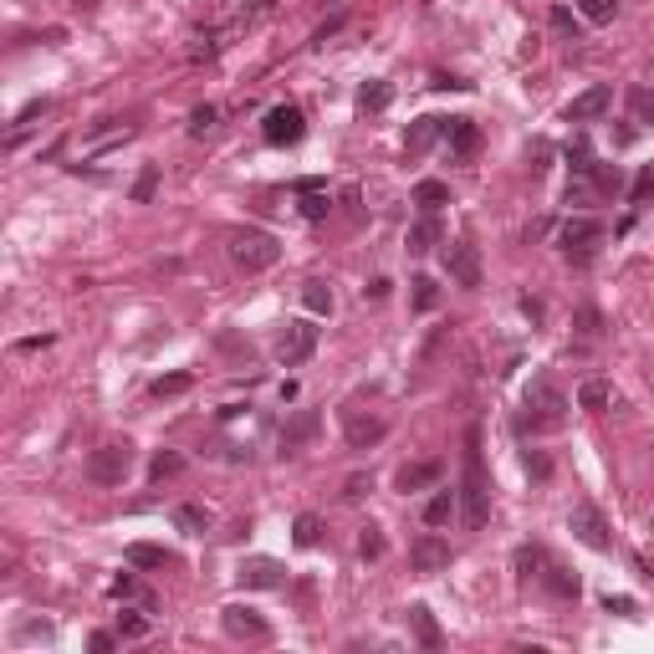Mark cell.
Masks as SVG:
<instances>
[{
    "label": "cell",
    "instance_id": "cell-1",
    "mask_svg": "<svg viewBox=\"0 0 654 654\" xmlns=\"http://www.w3.org/2000/svg\"><path fill=\"white\" fill-rule=\"evenodd\" d=\"M486 506H491V480H486V455H480V425L465 429V476H460V512L465 527H486Z\"/></svg>",
    "mask_w": 654,
    "mask_h": 654
},
{
    "label": "cell",
    "instance_id": "cell-2",
    "mask_svg": "<svg viewBox=\"0 0 654 654\" xmlns=\"http://www.w3.org/2000/svg\"><path fill=\"white\" fill-rule=\"evenodd\" d=\"M230 261L241 266V271H271V266L282 261V241L271 235V230H230Z\"/></svg>",
    "mask_w": 654,
    "mask_h": 654
},
{
    "label": "cell",
    "instance_id": "cell-3",
    "mask_svg": "<svg viewBox=\"0 0 654 654\" xmlns=\"http://www.w3.org/2000/svg\"><path fill=\"white\" fill-rule=\"evenodd\" d=\"M563 429L567 425V399L552 378H531L527 389V414H522V429Z\"/></svg>",
    "mask_w": 654,
    "mask_h": 654
},
{
    "label": "cell",
    "instance_id": "cell-4",
    "mask_svg": "<svg viewBox=\"0 0 654 654\" xmlns=\"http://www.w3.org/2000/svg\"><path fill=\"white\" fill-rule=\"evenodd\" d=\"M128 471H133V445L128 440H107L88 455V476L98 480V486H123Z\"/></svg>",
    "mask_w": 654,
    "mask_h": 654
},
{
    "label": "cell",
    "instance_id": "cell-5",
    "mask_svg": "<svg viewBox=\"0 0 654 654\" xmlns=\"http://www.w3.org/2000/svg\"><path fill=\"white\" fill-rule=\"evenodd\" d=\"M312 353H318V327H312L307 318L286 322L282 337H276V363H282V369H302Z\"/></svg>",
    "mask_w": 654,
    "mask_h": 654
},
{
    "label": "cell",
    "instance_id": "cell-6",
    "mask_svg": "<svg viewBox=\"0 0 654 654\" xmlns=\"http://www.w3.org/2000/svg\"><path fill=\"white\" fill-rule=\"evenodd\" d=\"M557 241H563V256L567 261H593V256H599V246H603V225L599 220H588V215H573V220H567L563 225V235H557Z\"/></svg>",
    "mask_w": 654,
    "mask_h": 654
},
{
    "label": "cell",
    "instance_id": "cell-7",
    "mask_svg": "<svg viewBox=\"0 0 654 654\" xmlns=\"http://www.w3.org/2000/svg\"><path fill=\"white\" fill-rule=\"evenodd\" d=\"M567 531H573L583 548H593V552H608V548H614L608 522H603V512L593 506V501H573V512H567Z\"/></svg>",
    "mask_w": 654,
    "mask_h": 654
},
{
    "label": "cell",
    "instance_id": "cell-8",
    "mask_svg": "<svg viewBox=\"0 0 654 654\" xmlns=\"http://www.w3.org/2000/svg\"><path fill=\"white\" fill-rule=\"evenodd\" d=\"M302 133H307V118H302L297 103H276L261 123V139L271 149H292V143H302Z\"/></svg>",
    "mask_w": 654,
    "mask_h": 654
},
{
    "label": "cell",
    "instance_id": "cell-9",
    "mask_svg": "<svg viewBox=\"0 0 654 654\" xmlns=\"http://www.w3.org/2000/svg\"><path fill=\"white\" fill-rule=\"evenodd\" d=\"M445 276L455 286H465V292H476L480 286V251L471 241H450L445 246Z\"/></svg>",
    "mask_w": 654,
    "mask_h": 654
},
{
    "label": "cell",
    "instance_id": "cell-10",
    "mask_svg": "<svg viewBox=\"0 0 654 654\" xmlns=\"http://www.w3.org/2000/svg\"><path fill=\"white\" fill-rule=\"evenodd\" d=\"M608 107H614V88H608V82H599V88L578 92V98L567 103V123H593V118H603Z\"/></svg>",
    "mask_w": 654,
    "mask_h": 654
},
{
    "label": "cell",
    "instance_id": "cell-11",
    "mask_svg": "<svg viewBox=\"0 0 654 654\" xmlns=\"http://www.w3.org/2000/svg\"><path fill=\"white\" fill-rule=\"evenodd\" d=\"M409 563H414V573H440V567H450V542L435 537V531H425V537H414Z\"/></svg>",
    "mask_w": 654,
    "mask_h": 654
},
{
    "label": "cell",
    "instance_id": "cell-12",
    "mask_svg": "<svg viewBox=\"0 0 654 654\" xmlns=\"http://www.w3.org/2000/svg\"><path fill=\"white\" fill-rule=\"evenodd\" d=\"M440 476H445L440 460H409V465L394 471V486L409 496V491H429V486H440Z\"/></svg>",
    "mask_w": 654,
    "mask_h": 654
},
{
    "label": "cell",
    "instance_id": "cell-13",
    "mask_svg": "<svg viewBox=\"0 0 654 654\" xmlns=\"http://www.w3.org/2000/svg\"><path fill=\"white\" fill-rule=\"evenodd\" d=\"M220 624H225L230 639H256V644H261V639L271 634L261 614H256V608H241V603H230L225 614H220Z\"/></svg>",
    "mask_w": 654,
    "mask_h": 654
},
{
    "label": "cell",
    "instance_id": "cell-14",
    "mask_svg": "<svg viewBox=\"0 0 654 654\" xmlns=\"http://www.w3.org/2000/svg\"><path fill=\"white\" fill-rule=\"evenodd\" d=\"M343 435H348V450H373V445L389 435V425H384L378 414H348Z\"/></svg>",
    "mask_w": 654,
    "mask_h": 654
},
{
    "label": "cell",
    "instance_id": "cell-15",
    "mask_svg": "<svg viewBox=\"0 0 654 654\" xmlns=\"http://www.w3.org/2000/svg\"><path fill=\"white\" fill-rule=\"evenodd\" d=\"M235 578H241V588H282L286 583V567L271 563V557H246Z\"/></svg>",
    "mask_w": 654,
    "mask_h": 654
},
{
    "label": "cell",
    "instance_id": "cell-16",
    "mask_svg": "<svg viewBox=\"0 0 654 654\" xmlns=\"http://www.w3.org/2000/svg\"><path fill=\"white\" fill-rule=\"evenodd\" d=\"M445 143L455 159H476L480 154V128L471 118H445Z\"/></svg>",
    "mask_w": 654,
    "mask_h": 654
},
{
    "label": "cell",
    "instance_id": "cell-17",
    "mask_svg": "<svg viewBox=\"0 0 654 654\" xmlns=\"http://www.w3.org/2000/svg\"><path fill=\"white\" fill-rule=\"evenodd\" d=\"M445 241V225H440V215H420L414 225H409V235H404V246H409V256H429V251Z\"/></svg>",
    "mask_w": 654,
    "mask_h": 654
},
{
    "label": "cell",
    "instance_id": "cell-18",
    "mask_svg": "<svg viewBox=\"0 0 654 654\" xmlns=\"http://www.w3.org/2000/svg\"><path fill=\"white\" fill-rule=\"evenodd\" d=\"M123 563L128 567H143V573H164V567H174V552L159 548V542H128Z\"/></svg>",
    "mask_w": 654,
    "mask_h": 654
},
{
    "label": "cell",
    "instance_id": "cell-19",
    "mask_svg": "<svg viewBox=\"0 0 654 654\" xmlns=\"http://www.w3.org/2000/svg\"><path fill=\"white\" fill-rule=\"evenodd\" d=\"M318 425H322V414H318V409H297V420H292V425L282 429V455H297L302 445H307L312 435H318Z\"/></svg>",
    "mask_w": 654,
    "mask_h": 654
},
{
    "label": "cell",
    "instance_id": "cell-20",
    "mask_svg": "<svg viewBox=\"0 0 654 654\" xmlns=\"http://www.w3.org/2000/svg\"><path fill=\"white\" fill-rule=\"evenodd\" d=\"M440 133H445V118H414V123H409V133H404V154H409V159H420V154H425Z\"/></svg>",
    "mask_w": 654,
    "mask_h": 654
},
{
    "label": "cell",
    "instance_id": "cell-21",
    "mask_svg": "<svg viewBox=\"0 0 654 654\" xmlns=\"http://www.w3.org/2000/svg\"><path fill=\"white\" fill-rule=\"evenodd\" d=\"M537 583L548 588L552 599H563V603H573V599H578V578H573L567 567H557V563H548V573H542Z\"/></svg>",
    "mask_w": 654,
    "mask_h": 654
},
{
    "label": "cell",
    "instance_id": "cell-22",
    "mask_svg": "<svg viewBox=\"0 0 654 654\" xmlns=\"http://www.w3.org/2000/svg\"><path fill=\"white\" fill-rule=\"evenodd\" d=\"M409 629L420 634V644H425V650H440V644H445V639H440V624H435V614H429L425 603H414V608H409Z\"/></svg>",
    "mask_w": 654,
    "mask_h": 654
},
{
    "label": "cell",
    "instance_id": "cell-23",
    "mask_svg": "<svg viewBox=\"0 0 654 654\" xmlns=\"http://www.w3.org/2000/svg\"><path fill=\"white\" fill-rule=\"evenodd\" d=\"M414 205H425L429 215H440V205H450V184H445V179H420V184H414Z\"/></svg>",
    "mask_w": 654,
    "mask_h": 654
},
{
    "label": "cell",
    "instance_id": "cell-24",
    "mask_svg": "<svg viewBox=\"0 0 654 654\" xmlns=\"http://www.w3.org/2000/svg\"><path fill=\"white\" fill-rule=\"evenodd\" d=\"M512 563H516V578H522V583H531V578H542V573H548L552 557H548L542 548H516Z\"/></svg>",
    "mask_w": 654,
    "mask_h": 654
},
{
    "label": "cell",
    "instance_id": "cell-25",
    "mask_svg": "<svg viewBox=\"0 0 654 654\" xmlns=\"http://www.w3.org/2000/svg\"><path fill=\"white\" fill-rule=\"evenodd\" d=\"M174 527L190 531V537H205V531H210V512L195 506V501H184V506H174Z\"/></svg>",
    "mask_w": 654,
    "mask_h": 654
},
{
    "label": "cell",
    "instance_id": "cell-26",
    "mask_svg": "<svg viewBox=\"0 0 654 654\" xmlns=\"http://www.w3.org/2000/svg\"><path fill=\"white\" fill-rule=\"evenodd\" d=\"M455 506H460V496L440 486V491H435V496L425 501V522H429V527H445V522L455 516Z\"/></svg>",
    "mask_w": 654,
    "mask_h": 654
},
{
    "label": "cell",
    "instance_id": "cell-27",
    "mask_svg": "<svg viewBox=\"0 0 654 654\" xmlns=\"http://www.w3.org/2000/svg\"><path fill=\"white\" fill-rule=\"evenodd\" d=\"M302 302H307L312 318H327V312H333V286L312 276V282H302Z\"/></svg>",
    "mask_w": 654,
    "mask_h": 654
},
{
    "label": "cell",
    "instance_id": "cell-28",
    "mask_svg": "<svg viewBox=\"0 0 654 654\" xmlns=\"http://www.w3.org/2000/svg\"><path fill=\"white\" fill-rule=\"evenodd\" d=\"M389 103H394L389 82H363V88H358V107H363V113H384Z\"/></svg>",
    "mask_w": 654,
    "mask_h": 654
},
{
    "label": "cell",
    "instance_id": "cell-29",
    "mask_svg": "<svg viewBox=\"0 0 654 654\" xmlns=\"http://www.w3.org/2000/svg\"><path fill=\"white\" fill-rule=\"evenodd\" d=\"M292 542H297V548H318V542H322V522L312 512H302L297 522H292Z\"/></svg>",
    "mask_w": 654,
    "mask_h": 654
},
{
    "label": "cell",
    "instance_id": "cell-30",
    "mask_svg": "<svg viewBox=\"0 0 654 654\" xmlns=\"http://www.w3.org/2000/svg\"><path fill=\"white\" fill-rule=\"evenodd\" d=\"M154 195H159V164H143L133 179V205H149Z\"/></svg>",
    "mask_w": 654,
    "mask_h": 654
},
{
    "label": "cell",
    "instance_id": "cell-31",
    "mask_svg": "<svg viewBox=\"0 0 654 654\" xmlns=\"http://www.w3.org/2000/svg\"><path fill=\"white\" fill-rule=\"evenodd\" d=\"M179 471H184V455H179V450H159L154 465H149V480H174Z\"/></svg>",
    "mask_w": 654,
    "mask_h": 654
},
{
    "label": "cell",
    "instance_id": "cell-32",
    "mask_svg": "<svg viewBox=\"0 0 654 654\" xmlns=\"http://www.w3.org/2000/svg\"><path fill=\"white\" fill-rule=\"evenodd\" d=\"M578 404H583V409H608V404H614V389H608L603 378H588L583 389H578Z\"/></svg>",
    "mask_w": 654,
    "mask_h": 654
},
{
    "label": "cell",
    "instance_id": "cell-33",
    "mask_svg": "<svg viewBox=\"0 0 654 654\" xmlns=\"http://www.w3.org/2000/svg\"><path fill=\"white\" fill-rule=\"evenodd\" d=\"M578 11H583V21H593V26H608V21L619 16V0H578Z\"/></svg>",
    "mask_w": 654,
    "mask_h": 654
},
{
    "label": "cell",
    "instance_id": "cell-34",
    "mask_svg": "<svg viewBox=\"0 0 654 654\" xmlns=\"http://www.w3.org/2000/svg\"><path fill=\"white\" fill-rule=\"evenodd\" d=\"M190 384H195V378H190V373H164V378H154V399H174V394H184L190 389Z\"/></svg>",
    "mask_w": 654,
    "mask_h": 654
},
{
    "label": "cell",
    "instance_id": "cell-35",
    "mask_svg": "<svg viewBox=\"0 0 654 654\" xmlns=\"http://www.w3.org/2000/svg\"><path fill=\"white\" fill-rule=\"evenodd\" d=\"M358 557H363V563H378V557H384V531L378 527L358 531Z\"/></svg>",
    "mask_w": 654,
    "mask_h": 654
},
{
    "label": "cell",
    "instance_id": "cell-36",
    "mask_svg": "<svg viewBox=\"0 0 654 654\" xmlns=\"http://www.w3.org/2000/svg\"><path fill=\"white\" fill-rule=\"evenodd\" d=\"M629 113L639 123H654V92L650 88H629Z\"/></svg>",
    "mask_w": 654,
    "mask_h": 654
},
{
    "label": "cell",
    "instance_id": "cell-37",
    "mask_svg": "<svg viewBox=\"0 0 654 654\" xmlns=\"http://www.w3.org/2000/svg\"><path fill=\"white\" fill-rule=\"evenodd\" d=\"M302 215H307V220H327V210H333V200L322 195V190H302Z\"/></svg>",
    "mask_w": 654,
    "mask_h": 654
},
{
    "label": "cell",
    "instance_id": "cell-38",
    "mask_svg": "<svg viewBox=\"0 0 654 654\" xmlns=\"http://www.w3.org/2000/svg\"><path fill=\"white\" fill-rule=\"evenodd\" d=\"M414 307H420V312H429V307H435V302H440V286L429 282V276H414Z\"/></svg>",
    "mask_w": 654,
    "mask_h": 654
},
{
    "label": "cell",
    "instance_id": "cell-39",
    "mask_svg": "<svg viewBox=\"0 0 654 654\" xmlns=\"http://www.w3.org/2000/svg\"><path fill=\"white\" fill-rule=\"evenodd\" d=\"M47 113H52V98H36V103H26L16 113V128H11V133H21V128L26 123H36V118H47Z\"/></svg>",
    "mask_w": 654,
    "mask_h": 654
},
{
    "label": "cell",
    "instance_id": "cell-40",
    "mask_svg": "<svg viewBox=\"0 0 654 654\" xmlns=\"http://www.w3.org/2000/svg\"><path fill=\"white\" fill-rule=\"evenodd\" d=\"M118 634H123V639H143V634H149V619H143V614H118Z\"/></svg>",
    "mask_w": 654,
    "mask_h": 654
},
{
    "label": "cell",
    "instance_id": "cell-41",
    "mask_svg": "<svg viewBox=\"0 0 654 654\" xmlns=\"http://www.w3.org/2000/svg\"><path fill=\"white\" fill-rule=\"evenodd\" d=\"M215 123H220V113H215L210 103H205V107H195V113H190V133H210Z\"/></svg>",
    "mask_w": 654,
    "mask_h": 654
},
{
    "label": "cell",
    "instance_id": "cell-42",
    "mask_svg": "<svg viewBox=\"0 0 654 654\" xmlns=\"http://www.w3.org/2000/svg\"><path fill=\"white\" fill-rule=\"evenodd\" d=\"M113 599H139L143 608H154V599H149V593H143V588L133 583V578H118V583H113Z\"/></svg>",
    "mask_w": 654,
    "mask_h": 654
},
{
    "label": "cell",
    "instance_id": "cell-43",
    "mask_svg": "<svg viewBox=\"0 0 654 654\" xmlns=\"http://www.w3.org/2000/svg\"><path fill=\"white\" fill-rule=\"evenodd\" d=\"M629 200H634V205H650V200H654V169H639L634 195H629Z\"/></svg>",
    "mask_w": 654,
    "mask_h": 654
},
{
    "label": "cell",
    "instance_id": "cell-44",
    "mask_svg": "<svg viewBox=\"0 0 654 654\" xmlns=\"http://www.w3.org/2000/svg\"><path fill=\"white\" fill-rule=\"evenodd\" d=\"M369 491H373V476H348V486H343L348 501H358V496H369Z\"/></svg>",
    "mask_w": 654,
    "mask_h": 654
},
{
    "label": "cell",
    "instance_id": "cell-45",
    "mask_svg": "<svg viewBox=\"0 0 654 654\" xmlns=\"http://www.w3.org/2000/svg\"><path fill=\"white\" fill-rule=\"evenodd\" d=\"M527 471H531L537 480H548V476H552V460H548V455H537V450H527Z\"/></svg>",
    "mask_w": 654,
    "mask_h": 654
},
{
    "label": "cell",
    "instance_id": "cell-46",
    "mask_svg": "<svg viewBox=\"0 0 654 654\" xmlns=\"http://www.w3.org/2000/svg\"><path fill=\"white\" fill-rule=\"evenodd\" d=\"M113 644H118V634H103V629H98V634L88 639V650H92V654H113Z\"/></svg>",
    "mask_w": 654,
    "mask_h": 654
},
{
    "label": "cell",
    "instance_id": "cell-47",
    "mask_svg": "<svg viewBox=\"0 0 654 654\" xmlns=\"http://www.w3.org/2000/svg\"><path fill=\"white\" fill-rule=\"evenodd\" d=\"M552 26H557V31H578V26H573V11H567V5H557V11H552Z\"/></svg>",
    "mask_w": 654,
    "mask_h": 654
},
{
    "label": "cell",
    "instance_id": "cell-48",
    "mask_svg": "<svg viewBox=\"0 0 654 654\" xmlns=\"http://www.w3.org/2000/svg\"><path fill=\"white\" fill-rule=\"evenodd\" d=\"M578 322H583V333H588V337L599 333V312H593V307H583V312H578Z\"/></svg>",
    "mask_w": 654,
    "mask_h": 654
},
{
    "label": "cell",
    "instance_id": "cell-49",
    "mask_svg": "<svg viewBox=\"0 0 654 654\" xmlns=\"http://www.w3.org/2000/svg\"><path fill=\"white\" fill-rule=\"evenodd\" d=\"M47 343H52V337H21L16 353H36V348H47Z\"/></svg>",
    "mask_w": 654,
    "mask_h": 654
},
{
    "label": "cell",
    "instance_id": "cell-50",
    "mask_svg": "<svg viewBox=\"0 0 654 654\" xmlns=\"http://www.w3.org/2000/svg\"><path fill=\"white\" fill-rule=\"evenodd\" d=\"M429 88H471V82H460V77H445V72H435V82H429Z\"/></svg>",
    "mask_w": 654,
    "mask_h": 654
},
{
    "label": "cell",
    "instance_id": "cell-51",
    "mask_svg": "<svg viewBox=\"0 0 654 654\" xmlns=\"http://www.w3.org/2000/svg\"><path fill=\"white\" fill-rule=\"evenodd\" d=\"M333 31H343V16H333V21H327V26H322L318 36H312V41H318V47H322V41H327V36H333Z\"/></svg>",
    "mask_w": 654,
    "mask_h": 654
},
{
    "label": "cell",
    "instance_id": "cell-52",
    "mask_svg": "<svg viewBox=\"0 0 654 654\" xmlns=\"http://www.w3.org/2000/svg\"><path fill=\"white\" fill-rule=\"evenodd\" d=\"M603 608H608V614H629L634 603H629V599H603Z\"/></svg>",
    "mask_w": 654,
    "mask_h": 654
},
{
    "label": "cell",
    "instance_id": "cell-53",
    "mask_svg": "<svg viewBox=\"0 0 654 654\" xmlns=\"http://www.w3.org/2000/svg\"><path fill=\"white\" fill-rule=\"evenodd\" d=\"M77 11H98V0H77Z\"/></svg>",
    "mask_w": 654,
    "mask_h": 654
}]
</instances>
